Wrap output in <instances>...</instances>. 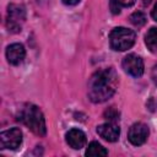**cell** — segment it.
<instances>
[{
  "instance_id": "cell-1",
  "label": "cell",
  "mask_w": 157,
  "mask_h": 157,
  "mask_svg": "<svg viewBox=\"0 0 157 157\" xmlns=\"http://www.w3.org/2000/svg\"><path fill=\"white\" fill-rule=\"evenodd\" d=\"M118 83V76L114 69L107 67L96 71L88 81V98L93 103L108 101L114 93Z\"/></svg>"
},
{
  "instance_id": "cell-18",
  "label": "cell",
  "mask_w": 157,
  "mask_h": 157,
  "mask_svg": "<svg viewBox=\"0 0 157 157\" xmlns=\"http://www.w3.org/2000/svg\"><path fill=\"white\" fill-rule=\"evenodd\" d=\"M151 16H152V18L157 22V2L155 4V6H153V10L151 11Z\"/></svg>"
},
{
  "instance_id": "cell-13",
  "label": "cell",
  "mask_w": 157,
  "mask_h": 157,
  "mask_svg": "<svg viewBox=\"0 0 157 157\" xmlns=\"http://www.w3.org/2000/svg\"><path fill=\"white\" fill-rule=\"evenodd\" d=\"M135 4V0H110V10L113 13H119L121 7H129Z\"/></svg>"
},
{
  "instance_id": "cell-19",
  "label": "cell",
  "mask_w": 157,
  "mask_h": 157,
  "mask_svg": "<svg viewBox=\"0 0 157 157\" xmlns=\"http://www.w3.org/2000/svg\"><path fill=\"white\" fill-rule=\"evenodd\" d=\"M38 1H44V0H38Z\"/></svg>"
},
{
  "instance_id": "cell-16",
  "label": "cell",
  "mask_w": 157,
  "mask_h": 157,
  "mask_svg": "<svg viewBox=\"0 0 157 157\" xmlns=\"http://www.w3.org/2000/svg\"><path fill=\"white\" fill-rule=\"evenodd\" d=\"M151 77H152V80H153V82L157 85V64L152 67V70H151Z\"/></svg>"
},
{
  "instance_id": "cell-15",
  "label": "cell",
  "mask_w": 157,
  "mask_h": 157,
  "mask_svg": "<svg viewBox=\"0 0 157 157\" xmlns=\"http://www.w3.org/2000/svg\"><path fill=\"white\" fill-rule=\"evenodd\" d=\"M104 117H105V119H108L109 121L117 123V121L119 120V112H117V110L112 107V108H109L108 110H105Z\"/></svg>"
},
{
  "instance_id": "cell-5",
  "label": "cell",
  "mask_w": 157,
  "mask_h": 157,
  "mask_svg": "<svg viewBox=\"0 0 157 157\" xmlns=\"http://www.w3.org/2000/svg\"><path fill=\"white\" fill-rule=\"evenodd\" d=\"M22 142V131L18 128H11L0 132V148L16 150Z\"/></svg>"
},
{
  "instance_id": "cell-11",
  "label": "cell",
  "mask_w": 157,
  "mask_h": 157,
  "mask_svg": "<svg viewBox=\"0 0 157 157\" xmlns=\"http://www.w3.org/2000/svg\"><path fill=\"white\" fill-rule=\"evenodd\" d=\"M85 155L86 156H90V157H99V156H107L108 155V151L101 144H98L97 141H92L88 145V147L86 148Z\"/></svg>"
},
{
  "instance_id": "cell-2",
  "label": "cell",
  "mask_w": 157,
  "mask_h": 157,
  "mask_svg": "<svg viewBox=\"0 0 157 157\" xmlns=\"http://www.w3.org/2000/svg\"><path fill=\"white\" fill-rule=\"evenodd\" d=\"M17 120L25 124L38 136H44L47 132L44 115L42 110L32 103H26L20 108V110L17 112Z\"/></svg>"
},
{
  "instance_id": "cell-7",
  "label": "cell",
  "mask_w": 157,
  "mask_h": 157,
  "mask_svg": "<svg viewBox=\"0 0 157 157\" xmlns=\"http://www.w3.org/2000/svg\"><path fill=\"white\" fill-rule=\"evenodd\" d=\"M148 136V128L144 123H135L130 126L128 131V140L134 146H140L145 144Z\"/></svg>"
},
{
  "instance_id": "cell-8",
  "label": "cell",
  "mask_w": 157,
  "mask_h": 157,
  "mask_svg": "<svg viewBox=\"0 0 157 157\" xmlns=\"http://www.w3.org/2000/svg\"><path fill=\"white\" fill-rule=\"evenodd\" d=\"M97 134L105 141L115 142L119 139L120 129L117 123L108 121V123H104V124H101L97 126Z\"/></svg>"
},
{
  "instance_id": "cell-17",
  "label": "cell",
  "mask_w": 157,
  "mask_h": 157,
  "mask_svg": "<svg viewBox=\"0 0 157 157\" xmlns=\"http://www.w3.org/2000/svg\"><path fill=\"white\" fill-rule=\"evenodd\" d=\"M65 5H69V6H72V5H76L80 2V0H61Z\"/></svg>"
},
{
  "instance_id": "cell-9",
  "label": "cell",
  "mask_w": 157,
  "mask_h": 157,
  "mask_svg": "<svg viewBox=\"0 0 157 157\" xmlns=\"http://www.w3.org/2000/svg\"><path fill=\"white\" fill-rule=\"evenodd\" d=\"M26 56V49L21 43H12L6 48V59L12 65H18Z\"/></svg>"
},
{
  "instance_id": "cell-14",
  "label": "cell",
  "mask_w": 157,
  "mask_h": 157,
  "mask_svg": "<svg viewBox=\"0 0 157 157\" xmlns=\"http://www.w3.org/2000/svg\"><path fill=\"white\" fill-rule=\"evenodd\" d=\"M129 20H130V22H131L135 27H142V26L146 23V21H147L146 15H145L144 12H141V11H136V12L131 13L130 17H129Z\"/></svg>"
},
{
  "instance_id": "cell-12",
  "label": "cell",
  "mask_w": 157,
  "mask_h": 157,
  "mask_svg": "<svg viewBox=\"0 0 157 157\" xmlns=\"http://www.w3.org/2000/svg\"><path fill=\"white\" fill-rule=\"evenodd\" d=\"M145 43L151 52L157 53V27H152L148 29L145 36Z\"/></svg>"
},
{
  "instance_id": "cell-10",
  "label": "cell",
  "mask_w": 157,
  "mask_h": 157,
  "mask_svg": "<svg viewBox=\"0 0 157 157\" xmlns=\"http://www.w3.org/2000/svg\"><path fill=\"white\" fill-rule=\"evenodd\" d=\"M65 140L67 145L74 150H80L86 145V134L80 129H71L66 132Z\"/></svg>"
},
{
  "instance_id": "cell-3",
  "label": "cell",
  "mask_w": 157,
  "mask_h": 157,
  "mask_svg": "<svg viewBox=\"0 0 157 157\" xmlns=\"http://www.w3.org/2000/svg\"><path fill=\"white\" fill-rule=\"evenodd\" d=\"M136 39V33L125 27H115L109 33V44L113 50L124 52L130 49Z\"/></svg>"
},
{
  "instance_id": "cell-6",
  "label": "cell",
  "mask_w": 157,
  "mask_h": 157,
  "mask_svg": "<svg viewBox=\"0 0 157 157\" xmlns=\"http://www.w3.org/2000/svg\"><path fill=\"white\" fill-rule=\"evenodd\" d=\"M123 69L126 74L131 75L132 77H141L144 74V60L141 56L136 54H128L123 59Z\"/></svg>"
},
{
  "instance_id": "cell-4",
  "label": "cell",
  "mask_w": 157,
  "mask_h": 157,
  "mask_svg": "<svg viewBox=\"0 0 157 157\" xmlns=\"http://www.w3.org/2000/svg\"><path fill=\"white\" fill-rule=\"evenodd\" d=\"M26 20V11L22 5L10 4L7 6V15H6V26L10 32L18 33L21 32L22 25Z\"/></svg>"
}]
</instances>
